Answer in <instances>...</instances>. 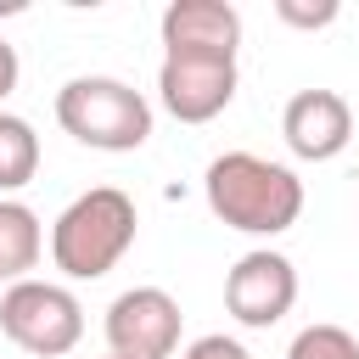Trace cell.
Wrapping results in <instances>:
<instances>
[{
	"label": "cell",
	"instance_id": "cell-1",
	"mask_svg": "<svg viewBox=\"0 0 359 359\" xmlns=\"http://www.w3.org/2000/svg\"><path fill=\"white\" fill-rule=\"evenodd\" d=\"M202 196L224 230L241 236H280L303 213V180L286 163H269L258 151H224L202 174Z\"/></svg>",
	"mask_w": 359,
	"mask_h": 359
},
{
	"label": "cell",
	"instance_id": "cell-9",
	"mask_svg": "<svg viewBox=\"0 0 359 359\" xmlns=\"http://www.w3.org/2000/svg\"><path fill=\"white\" fill-rule=\"evenodd\" d=\"M163 56H224L236 62L241 11L224 0H174L163 11Z\"/></svg>",
	"mask_w": 359,
	"mask_h": 359
},
{
	"label": "cell",
	"instance_id": "cell-13",
	"mask_svg": "<svg viewBox=\"0 0 359 359\" xmlns=\"http://www.w3.org/2000/svg\"><path fill=\"white\" fill-rule=\"evenodd\" d=\"M180 359H252V353H247V348H241L236 337L213 331V337H196V342H191V348H185Z\"/></svg>",
	"mask_w": 359,
	"mask_h": 359
},
{
	"label": "cell",
	"instance_id": "cell-4",
	"mask_svg": "<svg viewBox=\"0 0 359 359\" xmlns=\"http://www.w3.org/2000/svg\"><path fill=\"white\" fill-rule=\"evenodd\" d=\"M0 331L34 359H62L84 337V309L67 286L28 275V280H11L0 292Z\"/></svg>",
	"mask_w": 359,
	"mask_h": 359
},
{
	"label": "cell",
	"instance_id": "cell-10",
	"mask_svg": "<svg viewBox=\"0 0 359 359\" xmlns=\"http://www.w3.org/2000/svg\"><path fill=\"white\" fill-rule=\"evenodd\" d=\"M39 252H45L39 213L28 202L0 196V280H28V269L39 264Z\"/></svg>",
	"mask_w": 359,
	"mask_h": 359
},
{
	"label": "cell",
	"instance_id": "cell-16",
	"mask_svg": "<svg viewBox=\"0 0 359 359\" xmlns=\"http://www.w3.org/2000/svg\"><path fill=\"white\" fill-rule=\"evenodd\" d=\"M107 359H112V353H107Z\"/></svg>",
	"mask_w": 359,
	"mask_h": 359
},
{
	"label": "cell",
	"instance_id": "cell-11",
	"mask_svg": "<svg viewBox=\"0 0 359 359\" xmlns=\"http://www.w3.org/2000/svg\"><path fill=\"white\" fill-rule=\"evenodd\" d=\"M34 174H39V135H34V123L17 118V112H0V196L22 191Z\"/></svg>",
	"mask_w": 359,
	"mask_h": 359
},
{
	"label": "cell",
	"instance_id": "cell-7",
	"mask_svg": "<svg viewBox=\"0 0 359 359\" xmlns=\"http://www.w3.org/2000/svg\"><path fill=\"white\" fill-rule=\"evenodd\" d=\"M157 101L180 123H208L236 101V62H224V56H163Z\"/></svg>",
	"mask_w": 359,
	"mask_h": 359
},
{
	"label": "cell",
	"instance_id": "cell-6",
	"mask_svg": "<svg viewBox=\"0 0 359 359\" xmlns=\"http://www.w3.org/2000/svg\"><path fill=\"white\" fill-rule=\"evenodd\" d=\"M292 303H297V269H292L286 252L252 247V252H241L230 264V275H224V309H230L236 325L269 331V325H280L292 314Z\"/></svg>",
	"mask_w": 359,
	"mask_h": 359
},
{
	"label": "cell",
	"instance_id": "cell-14",
	"mask_svg": "<svg viewBox=\"0 0 359 359\" xmlns=\"http://www.w3.org/2000/svg\"><path fill=\"white\" fill-rule=\"evenodd\" d=\"M275 11H280V22H297V28H325L337 17V6H297V0H280Z\"/></svg>",
	"mask_w": 359,
	"mask_h": 359
},
{
	"label": "cell",
	"instance_id": "cell-15",
	"mask_svg": "<svg viewBox=\"0 0 359 359\" xmlns=\"http://www.w3.org/2000/svg\"><path fill=\"white\" fill-rule=\"evenodd\" d=\"M17 73H22V67H17V50H11L6 39H0V101H6L11 90H17Z\"/></svg>",
	"mask_w": 359,
	"mask_h": 359
},
{
	"label": "cell",
	"instance_id": "cell-12",
	"mask_svg": "<svg viewBox=\"0 0 359 359\" xmlns=\"http://www.w3.org/2000/svg\"><path fill=\"white\" fill-rule=\"evenodd\" d=\"M286 359H359V337L342 331V325H331V320H320V325H303L292 337Z\"/></svg>",
	"mask_w": 359,
	"mask_h": 359
},
{
	"label": "cell",
	"instance_id": "cell-5",
	"mask_svg": "<svg viewBox=\"0 0 359 359\" xmlns=\"http://www.w3.org/2000/svg\"><path fill=\"white\" fill-rule=\"evenodd\" d=\"M180 303L163 286H129L107 303V348L112 359H174L180 353Z\"/></svg>",
	"mask_w": 359,
	"mask_h": 359
},
{
	"label": "cell",
	"instance_id": "cell-3",
	"mask_svg": "<svg viewBox=\"0 0 359 359\" xmlns=\"http://www.w3.org/2000/svg\"><path fill=\"white\" fill-rule=\"evenodd\" d=\"M56 123L90 151H135L151 140V101L123 79L84 73L56 90Z\"/></svg>",
	"mask_w": 359,
	"mask_h": 359
},
{
	"label": "cell",
	"instance_id": "cell-2",
	"mask_svg": "<svg viewBox=\"0 0 359 359\" xmlns=\"http://www.w3.org/2000/svg\"><path fill=\"white\" fill-rule=\"evenodd\" d=\"M135 224H140L135 202L118 185H95V191L73 196L56 213V224H50V264L67 280H101L135 247Z\"/></svg>",
	"mask_w": 359,
	"mask_h": 359
},
{
	"label": "cell",
	"instance_id": "cell-8",
	"mask_svg": "<svg viewBox=\"0 0 359 359\" xmlns=\"http://www.w3.org/2000/svg\"><path fill=\"white\" fill-rule=\"evenodd\" d=\"M280 135L292 146V157L303 163H331L348 140H353V112L337 90H297L280 112Z\"/></svg>",
	"mask_w": 359,
	"mask_h": 359
}]
</instances>
